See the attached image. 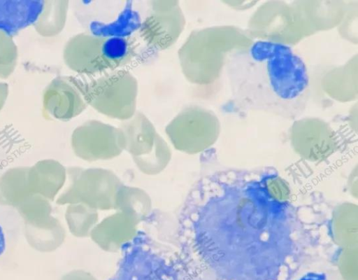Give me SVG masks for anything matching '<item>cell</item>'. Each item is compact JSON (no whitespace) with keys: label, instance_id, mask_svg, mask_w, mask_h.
I'll return each mask as SVG.
<instances>
[{"label":"cell","instance_id":"6da1fadb","mask_svg":"<svg viewBox=\"0 0 358 280\" xmlns=\"http://www.w3.org/2000/svg\"><path fill=\"white\" fill-rule=\"evenodd\" d=\"M224 69L230 97L227 114L243 116L259 111L294 120L305 112L310 79L303 59L290 46L257 40L231 49Z\"/></svg>","mask_w":358,"mask_h":280},{"label":"cell","instance_id":"2e32d148","mask_svg":"<svg viewBox=\"0 0 358 280\" xmlns=\"http://www.w3.org/2000/svg\"><path fill=\"white\" fill-rule=\"evenodd\" d=\"M20 230L21 221L16 211L0 206V267L13 254Z\"/></svg>","mask_w":358,"mask_h":280},{"label":"cell","instance_id":"277c9868","mask_svg":"<svg viewBox=\"0 0 358 280\" xmlns=\"http://www.w3.org/2000/svg\"><path fill=\"white\" fill-rule=\"evenodd\" d=\"M71 146L80 159L94 162L119 156L125 148V139L120 127L97 120H89L74 129Z\"/></svg>","mask_w":358,"mask_h":280},{"label":"cell","instance_id":"44dd1931","mask_svg":"<svg viewBox=\"0 0 358 280\" xmlns=\"http://www.w3.org/2000/svg\"><path fill=\"white\" fill-rule=\"evenodd\" d=\"M18 49L13 36L0 28V80L9 78L15 70Z\"/></svg>","mask_w":358,"mask_h":280},{"label":"cell","instance_id":"e0dca14e","mask_svg":"<svg viewBox=\"0 0 358 280\" xmlns=\"http://www.w3.org/2000/svg\"><path fill=\"white\" fill-rule=\"evenodd\" d=\"M65 222L69 231L78 238L90 237L99 223V211L88 205L78 202L66 206Z\"/></svg>","mask_w":358,"mask_h":280},{"label":"cell","instance_id":"ffe728a7","mask_svg":"<svg viewBox=\"0 0 358 280\" xmlns=\"http://www.w3.org/2000/svg\"><path fill=\"white\" fill-rule=\"evenodd\" d=\"M52 202L35 194L29 195L15 209L21 223H31L51 216Z\"/></svg>","mask_w":358,"mask_h":280},{"label":"cell","instance_id":"3957f363","mask_svg":"<svg viewBox=\"0 0 358 280\" xmlns=\"http://www.w3.org/2000/svg\"><path fill=\"white\" fill-rule=\"evenodd\" d=\"M138 81L132 74L117 69L87 83V101L99 113L122 121L136 112Z\"/></svg>","mask_w":358,"mask_h":280},{"label":"cell","instance_id":"5bb4252c","mask_svg":"<svg viewBox=\"0 0 358 280\" xmlns=\"http://www.w3.org/2000/svg\"><path fill=\"white\" fill-rule=\"evenodd\" d=\"M357 206L345 203L336 207L331 220L332 237L342 248L357 247Z\"/></svg>","mask_w":358,"mask_h":280},{"label":"cell","instance_id":"30bf717a","mask_svg":"<svg viewBox=\"0 0 358 280\" xmlns=\"http://www.w3.org/2000/svg\"><path fill=\"white\" fill-rule=\"evenodd\" d=\"M66 176V167L58 160H40L29 166L27 178L30 193L41 195L52 202L63 189Z\"/></svg>","mask_w":358,"mask_h":280},{"label":"cell","instance_id":"8fae6325","mask_svg":"<svg viewBox=\"0 0 358 280\" xmlns=\"http://www.w3.org/2000/svg\"><path fill=\"white\" fill-rule=\"evenodd\" d=\"M21 230L28 245L43 253L58 249L66 237L64 224L53 214L31 223H21Z\"/></svg>","mask_w":358,"mask_h":280},{"label":"cell","instance_id":"d6986e66","mask_svg":"<svg viewBox=\"0 0 358 280\" xmlns=\"http://www.w3.org/2000/svg\"><path fill=\"white\" fill-rule=\"evenodd\" d=\"M172 156L171 150L163 137L157 134L152 150L148 154L132 158L140 172L146 175H157L169 164Z\"/></svg>","mask_w":358,"mask_h":280},{"label":"cell","instance_id":"8992f818","mask_svg":"<svg viewBox=\"0 0 358 280\" xmlns=\"http://www.w3.org/2000/svg\"><path fill=\"white\" fill-rule=\"evenodd\" d=\"M87 83L73 76H59L51 80L42 94L45 116L68 121L81 114L89 106Z\"/></svg>","mask_w":358,"mask_h":280},{"label":"cell","instance_id":"52a82bcc","mask_svg":"<svg viewBox=\"0 0 358 280\" xmlns=\"http://www.w3.org/2000/svg\"><path fill=\"white\" fill-rule=\"evenodd\" d=\"M206 121L201 109L186 107L168 123L165 132L175 149L187 154L199 153L207 150L212 144Z\"/></svg>","mask_w":358,"mask_h":280},{"label":"cell","instance_id":"cb8c5ba5","mask_svg":"<svg viewBox=\"0 0 358 280\" xmlns=\"http://www.w3.org/2000/svg\"><path fill=\"white\" fill-rule=\"evenodd\" d=\"M265 188L270 197L279 203L286 202L290 197L289 185L279 176L268 178L265 182Z\"/></svg>","mask_w":358,"mask_h":280},{"label":"cell","instance_id":"4fadbf2b","mask_svg":"<svg viewBox=\"0 0 358 280\" xmlns=\"http://www.w3.org/2000/svg\"><path fill=\"white\" fill-rule=\"evenodd\" d=\"M28 169L29 166L13 167L0 175V206L15 210L31 195Z\"/></svg>","mask_w":358,"mask_h":280},{"label":"cell","instance_id":"ba28073f","mask_svg":"<svg viewBox=\"0 0 358 280\" xmlns=\"http://www.w3.org/2000/svg\"><path fill=\"white\" fill-rule=\"evenodd\" d=\"M122 186L120 178L110 169L83 168L77 181L78 202L98 211L115 210L116 197Z\"/></svg>","mask_w":358,"mask_h":280},{"label":"cell","instance_id":"7a4b0ae2","mask_svg":"<svg viewBox=\"0 0 358 280\" xmlns=\"http://www.w3.org/2000/svg\"><path fill=\"white\" fill-rule=\"evenodd\" d=\"M136 44L130 36L77 34L65 43L62 57L66 66L80 74L94 75L119 69L136 55Z\"/></svg>","mask_w":358,"mask_h":280},{"label":"cell","instance_id":"484cf974","mask_svg":"<svg viewBox=\"0 0 358 280\" xmlns=\"http://www.w3.org/2000/svg\"><path fill=\"white\" fill-rule=\"evenodd\" d=\"M9 94L8 85L0 80V112L4 107Z\"/></svg>","mask_w":358,"mask_h":280},{"label":"cell","instance_id":"7c38bea8","mask_svg":"<svg viewBox=\"0 0 358 280\" xmlns=\"http://www.w3.org/2000/svg\"><path fill=\"white\" fill-rule=\"evenodd\" d=\"M125 139L124 150L132 158L145 155L153 148L157 132L153 124L141 112L136 111L119 127Z\"/></svg>","mask_w":358,"mask_h":280},{"label":"cell","instance_id":"7402d4cb","mask_svg":"<svg viewBox=\"0 0 358 280\" xmlns=\"http://www.w3.org/2000/svg\"><path fill=\"white\" fill-rule=\"evenodd\" d=\"M83 169L78 166L66 167V181L63 189L55 200L57 204L67 206L79 202L77 196V181Z\"/></svg>","mask_w":358,"mask_h":280},{"label":"cell","instance_id":"603a6c76","mask_svg":"<svg viewBox=\"0 0 358 280\" xmlns=\"http://www.w3.org/2000/svg\"><path fill=\"white\" fill-rule=\"evenodd\" d=\"M357 247L342 248L338 258L341 280H358Z\"/></svg>","mask_w":358,"mask_h":280},{"label":"cell","instance_id":"d4e9b609","mask_svg":"<svg viewBox=\"0 0 358 280\" xmlns=\"http://www.w3.org/2000/svg\"><path fill=\"white\" fill-rule=\"evenodd\" d=\"M62 280H97V279L89 272L76 270L67 273Z\"/></svg>","mask_w":358,"mask_h":280},{"label":"cell","instance_id":"5b68a950","mask_svg":"<svg viewBox=\"0 0 358 280\" xmlns=\"http://www.w3.org/2000/svg\"><path fill=\"white\" fill-rule=\"evenodd\" d=\"M151 11L140 24L139 34L150 48L164 50L178 39L186 24L177 0L150 1Z\"/></svg>","mask_w":358,"mask_h":280},{"label":"cell","instance_id":"9c48e42d","mask_svg":"<svg viewBox=\"0 0 358 280\" xmlns=\"http://www.w3.org/2000/svg\"><path fill=\"white\" fill-rule=\"evenodd\" d=\"M140 223L134 214L116 211L99 221L90 237L101 250L115 253L136 236Z\"/></svg>","mask_w":358,"mask_h":280},{"label":"cell","instance_id":"9a60e30c","mask_svg":"<svg viewBox=\"0 0 358 280\" xmlns=\"http://www.w3.org/2000/svg\"><path fill=\"white\" fill-rule=\"evenodd\" d=\"M69 7L66 0L44 1L34 22L36 32L43 38L59 35L66 25Z\"/></svg>","mask_w":358,"mask_h":280},{"label":"cell","instance_id":"83f0119b","mask_svg":"<svg viewBox=\"0 0 358 280\" xmlns=\"http://www.w3.org/2000/svg\"><path fill=\"white\" fill-rule=\"evenodd\" d=\"M303 280H330L329 278L325 277L324 276H312L308 277H305Z\"/></svg>","mask_w":358,"mask_h":280},{"label":"cell","instance_id":"ac0fdd59","mask_svg":"<svg viewBox=\"0 0 358 280\" xmlns=\"http://www.w3.org/2000/svg\"><path fill=\"white\" fill-rule=\"evenodd\" d=\"M151 209L152 200L145 190L124 184L120 188L116 197L115 211L131 212L141 222L148 217Z\"/></svg>","mask_w":358,"mask_h":280},{"label":"cell","instance_id":"4316f807","mask_svg":"<svg viewBox=\"0 0 358 280\" xmlns=\"http://www.w3.org/2000/svg\"><path fill=\"white\" fill-rule=\"evenodd\" d=\"M349 188L350 192H355L357 193V174H352L350 178L349 179Z\"/></svg>","mask_w":358,"mask_h":280}]
</instances>
